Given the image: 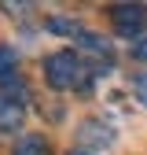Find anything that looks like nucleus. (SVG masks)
<instances>
[{
	"label": "nucleus",
	"instance_id": "1",
	"mask_svg": "<svg viewBox=\"0 0 147 155\" xmlns=\"http://www.w3.org/2000/svg\"><path fill=\"white\" fill-rule=\"evenodd\" d=\"M44 81H48L52 89H59V92L77 89V85L85 81V63H81V55L70 52V48L52 52L48 59H44Z\"/></svg>",
	"mask_w": 147,
	"mask_h": 155
},
{
	"label": "nucleus",
	"instance_id": "2",
	"mask_svg": "<svg viewBox=\"0 0 147 155\" xmlns=\"http://www.w3.org/2000/svg\"><path fill=\"white\" fill-rule=\"evenodd\" d=\"M110 22H114V30L121 37L136 41V37H143V30H147V8L143 4H114L110 8Z\"/></svg>",
	"mask_w": 147,
	"mask_h": 155
},
{
	"label": "nucleus",
	"instance_id": "3",
	"mask_svg": "<svg viewBox=\"0 0 147 155\" xmlns=\"http://www.w3.org/2000/svg\"><path fill=\"white\" fill-rule=\"evenodd\" d=\"M22 118H26V107L0 96V133H15V129H22Z\"/></svg>",
	"mask_w": 147,
	"mask_h": 155
},
{
	"label": "nucleus",
	"instance_id": "4",
	"mask_svg": "<svg viewBox=\"0 0 147 155\" xmlns=\"http://www.w3.org/2000/svg\"><path fill=\"white\" fill-rule=\"evenodd\" d=\"M11 155H48V140L41 137V133H22V137L15 140Z\"/></svg>",
	"mask_w": 147,
	"mask_h": 155
},
{
	"label": "nucleus",
	"instance_id": "5",
	"mask_svg": "<svg viewBox=\"0 0 147 155\" xmlns=\"http://www.w3.org/2000/svg\"><path fill=\"white\" fill-rule=\"evenodd\" d=\"M0 92H4V100H15V104H22V107H26V100H30V89H26V81H22L18 74L4 78V81H0Z\"/></svg>",
	"mask_w": 147,
	"mask_h": 155
},
{
	"label": "nucleus",
	"instance_id": "6",
	"mask_svg": "<svg viewBox=\"0 0 147 155\" xmlns=\"http://www.w3.org/2000/svg\"><path fill=\"white\" fill-rule=\"evenodd\" d=\"M77 45H81L85 52H92V55H110V41L99 37V33H92V30H81V33H77Z\"/></svg>",
	"mask_w": 147,
	"mask_h": 155
},
{
	"label": "nucleus",
	"instance_id": "7",
	"mask_svg": "<svg viewBox=\"0 0 147 155\" xmlns=\"http://www.w3.org/2000/svg\"><path fill=\"white\" fill-rule=\"evenodd\" d=\"M15 67H18L15 48H11V45H0V81H4V78H11V74H15Z\"/></svg>",
	"mask_w": 147,
	"mask_h": 155
},
{
	"label": "nucleus",
	"instance_id": "8",
	"mask_svg": "<svg viewBox=\"0 0 147 155\" xmlns=\"http://www.w3.org/2000/svg\"><path fill=\"white\" fill-rule=\"evenodd\" d=\"M81 133H85V140H103V144L110 140V129H107V126H99V122H85V126H81Z\"/></svg>",
	"mask_w": 147,
	"mask_h": 155
},
{
	"label": "nucleus",
	"instance_id": "9",
	"mask_svg": "<svg viewBox=\"0 0 147 155\" xmlns=\"http://www.w3.org/2000/svg\"><path fill=\"white\" fill-rule=\"evenodd\" d=\"M133 59H147V33L133 41Z\"/></svg>",
	"mask_w": 147,
	"mask_h": 155
},
{
	"label": "nucleus",
	"instance_id": "10",
	"mask_svg": "<svg viewBox=\"0 0 147 155\" xmlns=\"http://www.w3.org/2000/svg\"><path fill=\"white\" fill-rule=\"evenodd\" d=\"M136 96H140V104H147V74L136 78Z\"/></svg>",
	"mask_w": 147,
	"mask_h": 155
},
{
	"label": "nucleus",
	"instance_id": "11",
	"mask_svg": "<svg viewBox=\"0 0 147 155\" xmlns=\"http://www.w3.org/2000/svg\"><path fill=\"white\" fill-rule=\"evenodd\" d=\"M66 155H96V151H88V148H70Z\"/></svg>",
	"mask_w": 147,
	"mask_h": 155
}]
</instances>
